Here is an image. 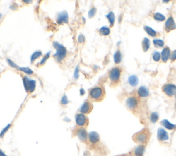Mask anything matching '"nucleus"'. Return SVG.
Instances as JSON below:
<instances>
[{
	"mask_svg": "<svg viewBox=\"0 0 176 156\" xmlns=\"http://www.w3.org/2000/svg\"><path fill=\"white\" fill-rule=\"evenodd\" d=\"M53 46L56 49V52L53 55V57L57 63H61L67 56V50L66 47L57 41H54L53 43Z\"/></svg>",
	"mask_w": 176,
	"mask_h": 156,
	"instance_id": "1",
	"label": "nucleus"
},
{
	"mask_svg": "<svg viewBox=\"0 0 176 156\" xmlns=\"http://www.w3.org/2000/svg\"><path fill=\"white\" fill-rule=\"evenodd\" d=\"M105 90L102 87H94L91 89L89 92V96H90V99L92 101L100 102L105 97Z\"/></svg>",
	"mask_w": 176,
	"mask_h": 156,
	"instance_id": "2",
	"label": "nucleus"
},
{
	"mask_svg": "<svg viewBox=\"0 0 176 156\" xmlns=\"http://www.w3.org/2000/svg\"><path fill=\"white\" fill-rule=\"evenodd\" d=\"M132 138L136 143L145 145L149 139V131L148 129H144L134 134Z\"/></svg>",
	"mask_w": 176,
	"mask_h": 156,
	"instance_id": "3",
	"label": "nucleus"
},
{
	"mask_svg": "<svg viewBox=\"0 0 176 156\" xmlns=\"http://www.w3.org/2000/svg\"><path fill=\"white\" fill-rule=\"evenodd\" d=\"M109 79L112 85H116L120 82L121 76V70L118 67L112 68L108 74Z\"/></svg>",
	"mask_w": 176,
	"mask_h": 156,
	"instance_id": "4",
	"label": "nucleus"
},
{
	"mask_svg": "<svg viewBox=\"0 0 176 156\" xmlns=\"http://www.w3.org/2000/svg\"><path fill=\"white\" fill-rule=\"evenodd\" d=\"M22 80L25 92L32 94L36 89V80L31 79L27 76H23Z\"/></svg>",
	"mask_w": 176,
	"mask_h": 156,
	"instance_id": "5",
	"label": "nucleus"
},
{
	"mask_svg": "<svg viewBox=\"0 0 176 156\" xmlns=\"http://www.w3.org/2000/svg\"><path fill=\"white\" fill-rule=\"evenodd\" d=\"M125 105L128 109L131 112H134L137 109L138 107V100L135 96H129L126 99Z\"/></svg>",
	"mask_w": 176,
	"mask_h": 156,
	"instance_id": "6",
	"label": "nucleus"
},
{
	"mask_svg": "<svg viewBox=\"0 0 176 156\" xmlns=\"http://www.w3.org/2000/svg\"><path fill=\"white\" fill-rule=\"evenodd\" d=\"M75 122L79 127L85 128L88 125L89 120L85 114L78 113L75 116Z\"/></svg>",
	"mask_w": 176,
	"mask_h": 156,
	"instance_id": "7",
	"label": "nucleus"
},
{
	"mask_svg": "<svg viewBox=\"0 0 176 156\" xmlns=\"http://www.w3.org/2000/svg\"><path fill=\"white\" fill-rule=\"evenodd\" d=\"M163 92L169 97L176 95V85L171 83L165 84L163 87Z\"/></svg>",
	"mask_w": 176,
	"mask_h": 156,
	"instance_id": "8",
	"label": "nucleus"
},
{
	"mask_svg": "<svg viewBox=\"0 0 176 156\" xmlns=\"http://www.w3.org/2000/svg\"><path fill=\"white\" fill-rule=\"evenodd\" d=\"M157 138L160 143H166V142L169 141V136L167 131L165 129L160 127L158 128L157 131Z\"/></svg>",
	"mask_w": 176,
	"mask_h": 156,
	"instance_id": "9",
	"label": "nucleus"
},
{
	"mask_svg": "<svg viewBox=\"0 0 176 156\" xmlns=\"http://www.w3.org/2000/svg\"><path fill=\"white\" fill-rule=\"evenodd\" d=\"M75 135L78 138V139L83 143H86L88 140V133L85 128L79 127L75 132Z\"/></svg>",
	"mask_w": 176,
	"mask_h": 156,
	"instance_id": "10",
	"label": "nucleus"
},
{
	"mask_svg": "<svg viewBox=\"0 0 176 156\" xmlns=\"http://www.w3.org/2000/svg\"><path fill=\"white\" fill-rule=\"evenodd\" d=\"M92 109H93L92 104L87 100H85V102L83 103L82 105L81 106V107L79 108L78 111L81 114L86 115V114H90V112L92 111Z\"/></svg>",
	"mask_w": 176,
	"mask_h": 156,
	"instance_id": "11",
	"label": "nucleus"
},
{
	"mask_svg": "<svg viewBox=\"0 0 176 156\" xmlns=\"http://www.w3.org/2000/svg\"><path fill=\"white\" fill-rule=\"evenodd\" d=\"M176 29V23L174 21L173 17L171 16L166 20L165 24V31L168 32H170L171 31H173Z\"/></svg>",
	"mask_w": 176,
	"mask_h": 156,
	"instance_id": "12",
	"label": "nucleus"
},
{
	"mask_svg": "<svg viewBox=\"0 0 176 156\" xmlns=\"http://www.w3.org/2000/svg\"><path fill=\"white\" fill-rule=\"evenodd\" d=\"M68 14L66 11H62L58 13L57 17V21L59 24H63V23H68Z\"/></svg>",
	"mask_w": 176,
	"mask_h": 156,
	"instance_id": "13",
	"label": "nucleus"
},
{
	"mask_svg": "<svg viewBox=\"0 0 176 156\" xmlns=\"http://www.w3.org/2000/svg\"><path fill=\"white\" fill-rule=\"evenodd\" d=\"M88 140L92 145H96V144H98L100 141L99 134L96 131L90 132V133H88Z\"/></svg>",
	"mask_w": 176,
	"mask_h": 156,
	"instance_id": "14",
	"label": "nucleus"
},
{
	"mask_svg": "<svg viewBox=\"0 0 176 156\" xmlns=\"http://www.w3.org/2000/svg\"><path fill=\"white\" fill-rule=\"evenodd\" d=\"M171 50L168 46H166L165 48L162 50L161 52V60L163 63H167L168 61L170 59V56H171Z\"/></svg>",
	"mask_w": 176,
	"mask_h": 156,
	"instance_id": "15",
	"label": "nucleus"
},
{
	"mask_svg": "<svg viewBox=\"0 0 176 156\" xmlns=\"http://www.w3.org/2000/svg\"><path fill=\"white\" fill-rule=\"evenodd\" d=\"M137 94L140 98H147L149 96V90L146 86H141L138 89Z\"/></svg>",
	"mask_w": 176,
	"mask_h": 156,
	"instance_id": "16",
	"label": "nucleus"
},
{
	"mask_svg": "<svg viewBox=\"0 0 176 156\" xmlns=\"http://www.w3.org/2000/svg\"><path fill=\"white\" fill-rule=\"evenodd\" d=\"M160 124L165 128V129L170 130V131H172V130L176 129V124L171 123V122H170L169 120L167 119H164L162 120L160 122Z\"/></svg>",
	"mask_w": 176,
	"mask_h": 156,
	"instance_id": "17",
	"label": "nucleus"
},
{
	"mask_svg": "<svg viewBox=\"0 0 176 156\" xmlns=\"http://www.w3.org/2000/svg\"><path fill=\"white\" fill-rule=\"evenodd\" d=\"M145 151V146L139 145L135 148L134 153L135 156H143Z\"/></svg>",
	"mask_w": 176,
	"mask_h": 156,
	"instance_id": "18",
	"label": "nucleus"
},
{
	"mask_svg": "<svg viewBox=\"0 0 176 156\" xmlns=\"http://www.w3.org/2000/svg\"><path fill=\"white\" fill-rule=\"evenodd\" d=\"M128 83L132 87H136L139 83V79H138V77L135 74L130 75L128 78Z\"/></svg>",
	"mask_w": 176,
	"mask_h": 156,
	"instance_id": "19",
	"label": "nucleus"
},
{
	"mask_svg": "<svg viewBox=\"0 0 176 156\" xmlns=\"http://www.w3.org/2000/svg\"><path fill=\"white\" fill-rule=\"evenodd\" d=\"M144 30H145L146 33L151 37H157V35H158V32H156L155 30L151 28V27L147 26V25H145V26H144Z\"/></svg>",
	"mask_w": 176,
	"mask_h": 156,
	"instance_id": "20",
	"label": "nucleus"
},
{
	"mask_svg": "<svg viewBox=\"0 0 176 156\" xmlns=\"http://www.w3.org/2000/svg\"><path fill=\"white\" fill-rule=\"evenodd\" d=\"M142 50L145 52H147L150 48V40L147 37L143 39L142 41Z\"/></svg>",
	"mask_w": 176,
	"mask_h": 156,
	"instance_id": "21",
	"label": "nucleus"
},
{
	"mask_svg": "<svg viewBox=\"0 0 176 156\" xmlns=\"http://www.w3.org/2000/svg\"><path fill=\"white\" fill-rule=\"evenodd\" d=\"M106 17L107 18L109 23H110V27H113L115 23V15H114V12L111 11L106 15Z\"/></svg>",
	"mask_w": 176,
	"mask_h": 156,
	"instance_id": "22",
	"label": "nucleus"
},
{
	"mask_svg": "<svg viewBox=\"0 0 176 156\" xmlns=\"http://www.w3.org/2000/svg\"><path fill=\"white\" fill-rule=\"evenodd\" d=\"M122 61V54L120 50H116L114 54V61L116 64H119Z\"/></svg>",
	"mask_w": 176,
	"mask_h": 156,
	"instance_id": "23",
	"label": "nucleus"
},
{
	"mask_svg": "<svg viewBox=\"0 0 176 156\" xmlns=\"http://www.w3.org/2000/svg\"><path fill=\"white\" fill-rule=\"evenodd\" d=\"M41 56H42V52L40 50L36 51V52H33V54H32L30 56L31 64H33V63H34L35 61L37 60V59H38L39 57H41Z\"/></svg>",
	"mask_w": 176,
	"mask_h": 156,
	"instance_id": "24",
	"label": "nucleus"
},
{
	"mask_svg": "<svg viewBox=\"0 0 176 156\" xmlns=\"http://www.w3.org/2000/svg\"><path fill=\"white\" fill-rule=\"evenodd\" d=\"M153 18L154 20L156 21H164L166 20V17L165 15H163V14L160 13H155L153 15Z\"/></svg>",
	"mask_w": 176,
	"mask_h": 156,
	"instance_id": "25",
	"label": "nucleus"
},
{
	"mask_svg": "<svg viewBox=\"0 0 176 156\" xmlns=\"http://www.w3.org/2000/svg\"><path fill=\"white\" fill-rule=\"evenodd\" d=\"M153 43L156 48H163L165 45V42L163 39H155L153 40Z\"/></svg>",
	"mask_w": 176,
	"mask_h": 156,
	"instance_id": "26",
	"label": "nucleus"
},
{
	"mask_svg": "<svg viewBox=\"0 0 176 156\" xmlns=\"http://www.w3.org/2000/svg\"><path fill=\"white\" fill-rule=\"evenodd\" d=\"M98 32L101 36H108L110 34V28L107 26H102L99 29Z\"/></svg>",
	"mask_w": 176,
	"mask_h": 156,
	"instance_id": "27",
	"label": "nucleus"
},
{
	"mask_svg": "<svg viewBox=\"0 0 176 156\" xmlns=\"http://www.w3.org/2000/svg\"><path fill=\"white\" fill-rule=\"evenodd\" d=\"M159 114H158V112H152L149 116L150 122H151V123H156V122L158 121V120H159Z\"/></svg>",
	"mask_w": 176,
	"mask_h": 156,
	"instance_id": "28",
	"label": "nucleus"
},
{
	"mask_svg": "<svg viewBox=\"0 0 176 156\" xmlns=\"http://www.w3.org/2000/svg\"><path fill=\"white\" fill-rule=\"evenodd\" d=\"M17 70L21 71V72H23V73H25V74H29V75L33 74V71L29 68H24V67H19L18 69H17Z\"/></svg>",
	"mask_w": 176,
	"mask_h": 156,
	"instance_id": "29",
	"label": "nucleus"
},
{
	"mask_svg": "<svg viewBox=\"0 0 176 156\" xmlns=\"http://www.w3.org/2000/svg\"><path fill=\"white\" fill-rule=\"evenodd\" d=\"M152 59L155 62H159L161 60V54L158 51H155L152 54Z\"/></svg>",
	"mask_w": 176,
	"mask_h": 156,
	"instance_id": "30",
	"label": "nucleus"
},
{
	"mask_svg": "<svg viewBox=\"0 0 176 156\" xmlns=\"http://www.w3.org/2000/svg\"><path fill=\"white\" fill-rule=\"evenodd\" d=\"M50 52H48L47 53V54H45V55L43 57V59H41V61L39 63V66H43V65H44L45 63H46V61L48 60V59L50 58Z\"/></svg>",
	"mask_w": 176,
	"mask_h": 156,
	"instance_id": "31",
	"label": "nucleus"
},
{
	"mask_svg": "<svg viewBox=\"0 0 176 156\" xmlns=\"http://www.w3.org/2000/svg\"><path fill=\"white\" fill-rule=\"evenodd\" d=\"M11 127V124L10 123L8 124H7L6 127L4 128V129L1 130V131L0 132V138H3L4 136H5V134L7 133L8 131L10 129V128Z\"/></svg>",
	"mask_w": 176,
	"mask_h": 156,
	"instance_id": "32",
	"label": "nucleus"
},
{
	"mask_svg": "<svg viewBox=\"0 0 176 156\" xmlns=\"http://www.w3.org/2000/svg\"><path fill=\"white\" fill-rule=\"evenodd\" d=\"M96 8H91L90 11H89L88 13V17L89 18L91 19L92 18V17H94L95 16V15L96 14Z\"/></svg>",
	"mask_w": 176,
	"mask_h": 156,
	"instance_id": "33",
	"label": "nucleus"
},
{
	"mask_svg": "<svg viewBox=\"0 0 176 156\" xmlns=\"http://www.w3.org/2000/svg\"><path fill=\"white\" fill-rule=\"evenodd\" d=\"M68 102H69V100H68V97H67V96L63 95L62 96V98H61V104H62L63 106H66L68 104Z\"/></svg>",
	"mask_w": 176,
	"mask_h": 156,
	"instance_id": "34",
	"label": "nucleus"
},
{
	"mask_svg": "<svg viewBox=\"0 0 176 156\" xmlns=\"http://www.w3.org/2000/svg\"><path fill=\"white\" fill-rule=\"evenodd\" d=\"M7 61H8V64H9V66H11V67H12V68H15V69H18V68H19V66H17V64H15V63H14L13 61H11V59H7Z\"/></svg>",
	"mask_w": 176,
	"mask_h": 156,
	"instance_id": "35",
	"label": "nucleus"
},
{
	"mask_svg": "<svg viewBox=\"0 0 176 156\" xmlns=\"http://www.w3.org/2000/svg\"><path fill=\"white\" fill-rule=\"evenodd\" d=\"M79 77V66H77L74 70V78L77 80Z\"/></svg>",
	"mask_w": 176,
	"mask_h": 156,
	"instance_id": "36",
	"label": "nucleus"
},
{
	"mask_svg": "<svg viewBox=\"0 0 176 156\" xmlns=\"http://www.w3.org/2000/svg\"><path fill=\"white\" fill-rule=\"evenodd\" d=\"M170 59L172 62L176 61V50H173V52H171V56H170Z\"/></svg>",
	"mask_w": 176,
	"mask_h": 156,
	"instance_id": "37",
	"label": "nucleus"
},
{
	"mask_svg": "<svg viewBox=\"0 0 176 156\" xmlns=\"http://www.w3.org/2000/svg\"><path fill=\"white\" fill-rule=\"evenodd\" d=\"M78 43H83L85 42V37L83 35H80L78 37Z\"/></svg>",
	"mask_w": 176,
	"mask_h": 156,
	"instance_id": "38",
	"label": "nucleus"
},
{
	"mask_svg": "<svg viewBox=\"0 0 176 156\" xmlns=\"http://www.w3.org/2000/svg\"><path fill=\"white\" fill-rule=\"evenodd\" d=\"M85 94H86V92H85V90H83V88L81 89V90H80V95L81 96H83Z\"/></svg>",
	"mask_w": 176,
	"mask_h": 156,
	"instance_id": "39",
	"label": "nucleus"
},
{
	"mask_svg": "<svg viewBox=\"0 0 176 156\" xmlns=\"http://www.w3.org/2000/svg\"><path fill=\"white\" fill-rule=\"evenodd\" d=\"M0 156H8V155L2 151V150L0 149Z\"/></svg>",
	"mask_w": 176,
	"mask_h": 156,
	"instance_id": "40",
	"label": "nucleus"
},
{
	"mask_svg": "<svg viewBox=\"0 0 176 156\" xmlns=\"http://www.w3.org/2000/svg\"><path fill=\"white\" fill-rule=\"evenodd\" d=\"M24 3H32V1H24Z\"/></svg>",
	"mask_w": 176,
	"mask_h": 156,
	"instance_id": "41",
	"label": "nucleus"
},
{
	"mask_svg": "<svg viewBox=\"0 0 176 156\" xmlns=\"http://www.w3.org/2000/svg\"><path fill=\"white\" fill-rule=\"evenodd\" d=\"M163 2L164 3H168V2H169V1H163Z\"/></svg>",
	"mask_w": 176,
	"mask_h": 156,
	"instance_id": "42",
	"label": "nucleus"
},
{
	"mask_svg": "<svg viewBox=\"0 0 176 156\" xmlns=\"http://www.w3.org/2000/svg\"><path fill=\"white\" fill-rule=\"evenodd\" d=\"M1 17H2V15H1V13H0V19H1Z\"/></svg>",
	"mask_w": 176,
	"mask_h": 156,
	"instance_id": "43",
	"label": "nucleus"
},
{
	"mask_svg": "<svg viewBox=\"0 0 176 156\" xmlns=\"http://www.w3.org/2000/svg\"><path fill=\"white\" fill-rule=\"evenodd\" d=\"M175 98H176V95H175Z\"/></svg>",
	"mask_w": 176,
	"mask_h": 156,
	"instance_id": "44",
	"label": "nucleus"
},
{
	"mask_svg": "<svg viewBox=\"0 0 176 156\" xmlns=\"http://www.w3.org/2000/svg\"><path fill=\"white\" fill-rule=\"evenodd\" d=\"M129 156H131V155H129Z\"/></svg>",
	"mask_w": 176,
	"mask_h": 156,
	"instance_id": "45",
	"label": "nucleus"
}]
</instances>
